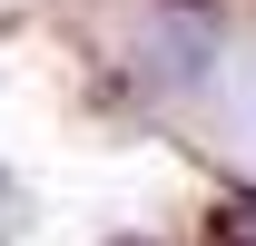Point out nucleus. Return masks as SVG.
<instances>
[{"instance_id":"1","label":"nucleus","mask_w":256,"mask_h":246,"mask_svg":"<svg viewBox=\"0 0 256 246\" xmlns=\"http://www.w3.org/2000/svg\"><path fill=\"white\" fill-rule=\"evenodd\" d=\"M217 236H256V197H236V207L217 216Z\"/></svg>"}]
</instances>
